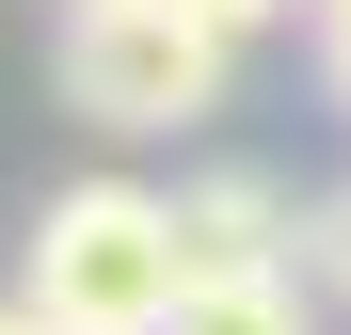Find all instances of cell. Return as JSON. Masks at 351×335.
Masks as SVG:
<instances>
[{"label": "cell", "mask_w": 351, "mask_h": 335, "mask_svg": "<svg viewBox=\"0 0 351 335\" xmlns=\"http://www.w3.org/2000/svg\"><path fill=\"white\" fill-rule=\"evenodd\" d=\"M176 223H192V271H304V208H287V176H256V160L192 176Z\"/></svg>", "instance_id": "3"}, {"label": "cell", "mask_w": 351, "mask_h": 335, "mask_svg": "<svg viewBox=\"0 0 351 335\" xmlns=\"http://www.w3.org/2000/svg\"><path fill=\"white\" fill-rule=\"evenodd\" d=\"M304 288H319V303H351V192H319V208H304Z\"/></svg>", "instance_id": "5"}, {"label": "cell", "mask_w": 351, "mask_h": 335, "mask_svg": "<svg viewBox=\"0 0 351 335\" xmlns=\"http://www.w3.org/2000/svg\"><path fill=\"white\" fill-rule=\"evenodd\" d=\"M319 16V80H335V112H351V0H304Z\"/></svg>", "instance_id": "7"}, {"label": "cell", "mask_w": 351, "mask_h": 335, "mask_svg": "<svg viewBox=\"0 0 351 335\" xmlns=\"http://www.w3.org/2000/svg\"><path fill=\"white\" fill-rule=\"evenodd\" d=\"M160 335H319V288L304 271H192V303Z\"/></svg>", "instance_id": "4"}, {"label": "cell", "mask_w": 351, "mask_h": 335, "mask_svg": "<svg viewBox=\"0 0 351 335\" xmlns=\"http://www.w3.org/2000/svg\"><path fill=\"white\" fill-rule=\"evenodd\" d=\"M48 80H64V112H80V128L160 144V128H192V112H223L240 48H223L208 16H176V0H64V32H48Z\"/></svg>", "instance_id": "2"}, {"label": "cell", "mask_w": 351, "mask_h": 335, "mask_svg": "<svg viewBox=\"0 0 351 335\" xmlns=\"http://www.w3.org/2000/svg\"><path fill=\"white\" fill-rule=\"evenodd\" d=\"M0 335H64V319H48V303H0Z\"/></svg>", "instance_id": "8"}, {"label": "cell", "mask_w": 351, "mask_h": 335, "mask_svg": "<svg viewBox=\"0 0 351 335\" xmlns=\"http://www.w3.org/2000/svg\"><path fill=\"white\" fill-rule=\"evenodd\" d=\"M16 303H48L64 335H160L192 303V223H176V192H144V176L48 192L32 256H16Z\"/></svg>", "instance_id": "1"}, {"label": "cell", "mask_w": 351, "mask_h": 335, "mask_svg": "<svg viewBox=\"0 0 351 335\" xmlns=\"http://www.w3.org/2000/svg\"><path fill=\"white\" fill-rule=\"evenodd\" d=\"M176 16H208V32H223V48H256V32H271V16H304V0H176Z\"/></svg>", "instance_id": "6"}]
</instances>
